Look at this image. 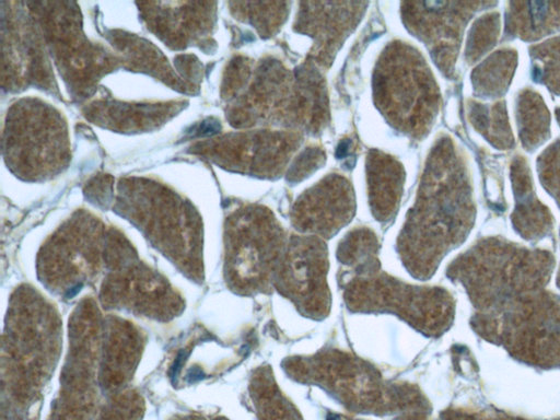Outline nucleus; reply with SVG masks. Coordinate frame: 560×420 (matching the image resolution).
<instances>
[{
	"label": "nucleus",
	"mask_w": 560,
	"mask_h": 420,
	"mask_svg": "<svg viewBox=\"0 0 560 420\" xmlns=\"http://www.w3.org/2000/svg\"><path fill=\"white\" fill-rule=\"evenodd\" d=\"M553 260L488 240L459 257L448 270L475 308L471 325L486 340L529 365L560 368V295L548 288Z\"/></svg>",
	"instance_id": "nucleus-1"
},
{
	"label": "nucleus",
	"mask_w": 560,
	"mask_h": 420,
	"mask_svg": "<svg viewBox=\"0 0 560 420\" xmlns=\"http://www.w3.org/2000/svg\"><path fill=\"white\" fill-rule=\"evenodd\" d=\"M348 150H349V141L341 142L337 148L336 156H338L339 159L343 158L345 155H347Z\"/></svg>",
	"instance_id": "nucleus-3"
},
{
	"label": "nucleus",
	"mask_w": 560,
	"mask_h": 420,
	"mask_svg": "<svg viewBox=\"0 0 560 420\" xmlns=\"http://www.w3.org/2000/svg\"><path fill=\"white\" fill-rule=\"evenodd\" d=\"M324 258L319 246L305 248L303 254L290 250L273 275L279 290L312 315L323 314L328 306Z\"/></svg>",
	"instance_id": "nucleus-2"
},
{
	"label": "nucleus",
	"mask_w": 560,
	"mask_h": 420,
	"mask_svg": "<svg viewBox=\"0 0 560 420\" xmlns=\"http://www.w3.org/2000/svg\"><path fill=\"white\" fill-rule=\"evenodd\" d=\"M557 285L560 288V269H559L558 277H557Z\"/></svg>",
	"instance_id": "nucleus-4"
}]
</instances>
